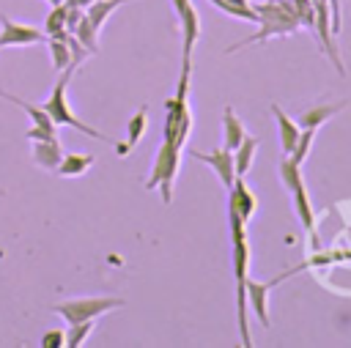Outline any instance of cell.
I'll return each mask as SVG.
<instances>
[{
    "label": "cell",
    "instance_id": "obj_1",
    "mask_svg": "<svg viewBox=\"0 0 351 348\" xmlns=\"http://www.w3.org/2000/svg\"><path fill=\"white\" fill-rule=\"evenodd\" d=\"M228 225H230V260L236 274V307H239V337L244 348H252L250 334V304H247V277H250V247H247V225L241 216L228 208Z\"/></svg>",
    "mask_w": 351,
    "mask_h": 348
},
{
    "label": "cell",
    "instance_id": "obj_2",
    "mask_svg": "<svg viewBox=\"0 0 351 348\" xmlns=\"http://www.w3.org/2000/svg\"><path fill=\"white\" fill-rule=\"evenodd\" d=\"M258 11V33L225 47V55L230 52H239L241 47H250V44H263L269 38H282V36H291L299 30V19L293 14V5L291 0H261L252 5Z\"/></svg>",
    "mask_w": 351,
    "mask_h": 348
},
{
    "label": "cell",
    "instance_id": "obj_3",
    "mask_svg": "<svg viewBox=\"0 0 351 348\" xmlns=\"http://www.w3.org/2000/svg\"><path fill=\"white\" fill-rule=\"evenodd\" d=\"M74 69H77V66H69V69H63V71H60V77H58V82H55V88H52V93H49V99H47L41 107L47 110V115L52 118V123H55V126H71V129H77V132H82V134H88V137H93V140H110V137H107V134H101L99 129H93V126H88L85 121H80V118H77V112H71V107H69V101H66V88H69V79H71Z\"/></svg>",
    "mask_w": 351,
    "mask_h": 348
},
{
    "label": "cell",
    "instance_id": "obj_4",
    "mask_svg": "<svg viewBox=\"0 0 351 348\" xmlns=\"http://www.w3.org/2000/svg\"><path fill=\"white\" fill-rule=\"evenodd\" d=\"M178 164H181V145L165 140L156 151L154 167H151L148 181H145V189H159L165 206L173 200V184H176V175H178Z\"/></svg>",
    "mask_w": 351,
    "mask_h": 348
},
{
    "label": "cell",
    "instance_id": "obj_5",
    "mask_svg": "<svg viewBox=\"0 0 351 348\" xmlns=\"http://www.w3.org/2000/svg\"><path fill=\"white\" fill-rule=\"evenodd\" d=\"M118 307H123V299H115V296H82V299L60 301L52 310L66 323H80V321H96L99 315H107L110 310H118Z\"/></svg>",
    "mask_w": 351,
    "mask_h": 348
},
{
    "label": "cell",
    "instance_id": "obj_6",
    "mask_svg": "<svg viewBox=\"0 0 351 348\" xmlns=\"http://www.w3.org/2000/svg\"><path fill=\"white\" fill-rule=\"evenodd\" d=\"M324 258H313V260H304L299 269H307V266H313V263H321ZM296 269H291V271H285V274H280V277H274V279H269V282H258V279H252V277H247V304H250V310L255 312V318H258V323L263 326V329H269V290L277 285V282H282L285 277H291Z\"/></svg>",
    "mask_w": 351,
    "mask_h": 348
},
{
    "label": "cell",
    "instance_id": "obj_7",
    "mask_svg": "<svg viewBox=\"0 0 351 348\" xmlns=\"http://www.w3.org/2000/svg\"><path fill=\"white\" fill-rule=\"evenodd\" d=\"M173 8H176V16H178V25H181V52H184V60H192V49L200 38V19H197V11L189 0H170Z\"/></svg>",
    "mask_w": 351,
    "mask_h": 348
},
{
    "label": "cell",
    "instance_id": "obj_8",
    "mask_svg": "<svg viewBox=\"0 0 351 348\" xmlns=\"http://www.w3.org/2000/svg\"><path fill=\"white\" fill-rule=\"evenodd\" d=\"M41 41H47L44 30L0 16V47H25V44H41Z\"/></svg>",
    "mask_w": 351,
    "mask_h": 348
},
{
    "label": "cell",
    "instance_id": "obj_9",
    "mask_svg": "<svg viewBox=\"0 0 351 348\" xmlns=\"http://www.w3.org/2000/svg\"><path fill=\"white\" fill-rule=\"evenodd\" d=\"M189 156L192 159H197V162H203V164H208L214 173H217V178L222 181V186L225 189H230L233 186V181H236V167H233V151H228L225 145L222 148H217V151H197V148H192L189 151Z\"/></svg>",
    "mask_w": 351,
    "mask_h": 348
},
{
    "label": "cell",
    "instance_id": "obj_10",
    "mask_svg": "<svg viewBox=\"0 0 351 348\" xmlns=\"http://www.w3.org/2000/svg\"><path fill=\"white\" fill-rule=\"evenodd\" d=\"M228 208H233V211L241 216L244 225L252 219V214H255V208H258V197L252 195V189L247 186L244 178H236L233 186L228 189Z\"/></svg>",
    "mask_w": 351,
    "mask_h": 348
},
{
    "label": "cell",
    "instance_id": "obj_11",
    "mask_svg": "<svg viewBox=\"0 0 351 348\" xmlns=\"http://www.w3.org/2000/svg\"><path fill=\"white\" fill-rule=\"evenodd\" d=\"M346 107H348V101L313 104V107H307V110H302V112L296 115V123H299V129H321L332 115H337V112L346 110Z\"/></svg>",
    "mask_w": 351,
    "mask_h": 348
},
{
    "label": "cell",
    "instance_id": "obj_12",
    "mask_svg": "<svg viewBox=\"0 0 351 348\" xmlns=\"http://www.w3.org/2000/svg\"><path fill=\"white\" fill-rule=\"evenodd\" d=\"M33 142V162L44 170H58L60 159H63V148H60V140L58 137H49V140H30Z\"/></svg>",
    "mask_w": 351,
    "mask_h": 348
},
{
    "label": "cell",
    "instance_id": "obj_13",
    "mask_svg": "<svg viewBox=\"0 0 351 348\" xmlns=\"http://www.w3.org/2000/svg\"><path fill=\"white\" fill-rule=\"evenodd\" d=\"M145 129H148V107L143 104V107L129 118V123H126V142H123V145H115V153H118V156H129V153L134 151V145L143 140Z\"/></svg>",
    "mask_w": 351,
    "mask_h": 348
},
{
    "label": "cell",
    "instance_id": "obj_14",
    "mask_svg": "<svg viewBox=\"0 0 351 348\" xmlns=\"http://www.w3.org/2000/svg\"><path fill=\"white\" fill-rule=\"evenodd\" d=\"M271 115H274V123H277V134H280V145H282V153L288 156L296 145V137H299V123L280 107V104H271Z\"/></svg>",
    "mask_w": 351,
    "mask_h": 348
},
{
    "label": "cell",
    "instance_id": "obj_15",
    "mask_svg": "<svg viewBox=\"0 0 351 348\" xmlns=\"http://www.w3.org/2000/svg\"><path fill=\"white\" fill-rule=\"evenodd\" d=\"M261 145V137L255 134H244V140L233 148V167H236V178H244L255 162V151Z\"/></svg>",
    "mask_w": 351,
    "mask_h": 348
},
{
    "label": "cell",
    "instance_id": "obj_16",
    "mask_svg": "<svg viewBox=\"0 0 351 348\" xmlns=\"http://www.w3.org/2000/svg\"><path fill=\"white\" fill-rule=\"evenodd\" d=\"M291 197H293V211H296L302 227H304L307 233H313V227H315V214H313V203H310V195H307L304 181L291 189Z\"/></svg>",
    "mask_w": 351,
    "mask_h": 348
},
{
    "label": "cell",
    "instance_id": "obj_17",
    "mask_svg": "<svg viewBox=\"0 0 351 348\" xmlns=\"http://www.w3.org/2000/svg\"><path fill=\"white\" fill-rule=\"evenodd\" d=\"M244 126H241V121L236 118V112H233V107L228 104L225 110H222V140H225V148L228 151H233L241 140H244Z\"/></svg>",
    "mask_w": 351,
    "mask_h": 348
},
{
    "label": "cell",
    "instance_id": "obj_18",
    "mask_svg": "<svg viewBox=\"0 0 351 348\" xmlns=\"http://www.w3.org/2000/svg\"><path fill=\"white\" fill-rule=\"evenodd\" d=\"M90 164H93V156L90 153H63V159H60V164H58L55 173L63 175V178H77V175L88 173Z\"/></svg>",
    "mask_w": 351,
    "mask_h": 348
},
{
    "label": "cell",
    "instance_id": "obj_19",
    "mask_svg": "<svg viewBox=\"0 0 351 348\" xmlns=\"http://www.w3.org/2000/svg\"><path fill=\"white\" fill-rule=\"evenodd\" d=\"M66 14H69V5H66V3L52 5V11H49L47 19H44V33H47V38H69Z\"/></svg>",
    "mask_w": 351,
    "mask_h": 348
},
{
    "label": "cell",
    "instance_id": "obj_20",
    "mask_svg": "<svg viewBox=\"0 0 351 348\" xmlns=\"http://www.w3.org/2000/svg\"><path fill=\"white\" fill-rule=\"evenodd\" d=\"M71 36H74V38H77V41H80L90 55H96V52H99V30L93 27V22H90L85 14H82V16L77 19V25L71 27Z\"/></svg>",
    "mask_w": 351,
    "mask_h": 348
},
{
    "label": "cell",
    "instance_id": "obj_21",
    "mask_svg": "<svg viewBox=\"0 0 351 348\" xmlns=\"http://www.w3.org/2000/svg\"><path fill=\"white\" fill-rule=\"evenodd\" d=\"M123 3H134V0H93V3L85 8V16L93 22L96 30H101L104 22L110 19V14H112L118 5H123Z\"/></svg>",
    "mask_w": 351,
    "mask_h": 348
},
{
    "label": "cell",
    "instance_id": "obj_22",
    "mask_svg": "<svg viewBox=\"0 0 351 348\" xmlns=\"http://www.w3.org/2000/svg\"><path fill=\"white\" fill-rule=\"evenodd\" d=\"M47 44H49V52H52L55 71H63V69L74 66L71 63V49H69V41L66 38H47Z\"/></svg>",
    "mask_w": 351,
    "mask_h": 348
},
{
    "label": "cell",
    "instance_id": "obj_23",
    "mask_svg": "<svg viewBox=\"0 0 351 348\" xmlns=\"http://www.w3.org/2000/svg\"><path fill=\"white\" fill-rule=\"evenodd\" d=\"M277 173H280V181L285 184V189H288V192H291L296 184H302V164H296L291 156H285V159L280 162Z\"/></svg>",
    "mask_w": 351,
    "mask_h": 348
},
{
    "label": "cell",
    "instance_id": "obj_24",
    "mask_svg": "<svg viewBox=\"0 0 351 348\" xmlns=\"http://www.w3.org/2000/svg\"><path fill=\"white\" fill-rule=\"evenodd\" d=\"M313 137H315V129H302V132H299L296 145H293V151L288 153L296 164H302V162L307 159V153H310V148H313Z\"/></svg>",
    "mask_w": 351,
    "mask_h": 348
},
{
    "label": "cell",
    "instance_id": "obj_25",
    "mask_svg": "<svg viewBox=\"0 0 351 348\" xmlns=\"http://www.w3.org/2000/svg\"><path fill=\"white\" fill-rule=\"evenodd\" d=\"M90 332H93V321L69 323V332H66V343H63V345H69V348H80Z\"/></svg>",
    "mask_w": 351,
    "mask_h": 348
},
{
    "label": "cell",
    "instance_id": "obj_26",
    "mask_svg": "<svg viewBox=\"0 0 351 348\" xmlns=\"http://www.w3.org/2000/svg\"><path fill=\"white\" fill-rule=\"evenodd\" d=\"M291 5H293V14L299 19V27L313 30V25H315V5H313V0H291Z\"/></svg>",
    "mask_w": 351,
    "mask_h": 348
},
{
    "label": "cell",
    "instance_id": "obj_27",
    "mask_svg": "<svg viewBox=\"0 0 351 348\" xmlns=\"http://www.w3.org/2000/svg\"><path fill=\"white\" fill-rule=\"evenodd\" d=\"M63 343H66V332L60 329H49L41 337V348H63Z\"/></svg>",
    "mask_w": 351,
    "mask_h": 348
},
{
    "label": "cell",
    "instance_id": "obj_28",
    "mask_svg": "<svg viewBox=\"0 0 351 348\" xmlns=\"http://www.w3.org/2000/svg\"><path fill=\"white\" fill-rule=\"evenodd\" d=\"M25 137H27V140H49V137H58V134H52V132H47V129H38V126H30V129L25 132Z\"/></svg>",
    "mask_w": 351,
    "mask_h": 348
},
{
    "label": "cell",
    "instance_id": "obj_29",
    "mask_svg": "<svg viewBox=\"0 0 351 348\" xmlns=\"http://www.w3.org/2000/svg\"><path fill=\"white\" fill-rule=\"evenodd\" d=\"M93 0H66V5H77V8H88Z\"/></svg>",
    "mask_w": 351,
    "mask_h": 348
},
{
    "label": "cell",
    "instance_id": "obj_30",
    "mask_svg": "<svg viewBox=\"0 0 351 348\" xmlns=\"http://www.w3.org/2000/svg\"><path fill=\"white\" fill-rule=\"evenodd\" d=\"M49 5H58V3H66V0H47Z\"/></svg>",
    "mask_w": 351,
    "mask_h": 348
}]
</instances>
